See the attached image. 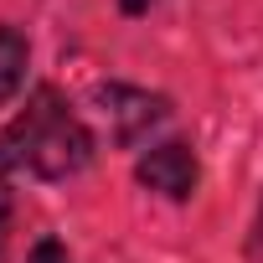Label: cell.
<instances>
[{"instance_id":"6da1fadb","label":"cell","mask_w":263,"mask_h":263,"mask_svg":"<svg viewBox=\"0 0 263 263\" xmlns=\"http://www.w3.org/2000/svg\"><path fill=\"white\" fill-rule=\"evenodd\" d=\"M93 160V135L78 114L62 108V98L52 88L36 93V103L0 135V171L26 165L42 181H67Z\"/></svg>"},{"instance_id":"7a4b0ae2","label":"cell","mask_w":263,"mask_h":263,"mask_svg":"<svg viewBox=\"0 0 263 263\" xmlns=\"http://www.w3.org/2000/svg\"><path fill=\"white\" fill-rule=\"evenodd\" d=\"M135 176H140V186H150V191H160L171 201H186L196 191V181H201V165H196V150L186 140H165L150 155H140Z\"/></svg>"},{"instance_id":"3957f363","label":"cell","mask_w":263,"mask_h":263,"mask_svg":"<svg viewBox=\"0 0 263 263\" xmlns=\"http://www.w3.org/2000/svg\"><path fill=\"white\" fill-rule=\"evenodd\" d=\"M98 103H103V114L114 119V140L119 145H135L145 129H155L165 114H171V103L160 98V93H145V88H124V83H108V88H98Z\"/></svg>"},{"instance_id":"277c9868","label":"cell","mask_w":263,"mask_h":263,"mask_svg":"<svg viewBox=\"0 0 263 263\" xmlns=\"http://www.w3.org/2000/svg\"><path fill=\"white\" fill-rule=\"evenodd\" d=\"M26 62H31V47L16 26H0V103H11L26 83Z\"/></svg>"},{"instance_id":"5b68a950","label":"cell","mask_w":263,"mask_h":263,"mask_svg":"<svg viewBox=\"0 0 263 263\" xmlns=\"http://www.w3.org/2000/svg\"><path fill=\"white\" fill-rule=\"evenodd\" d=\"M26 263H72V258H67V248H62L57 237H42V242L26 253Z\"/></svg>"},{"instance_id":"8992f818","label":"cell","mask_w":263,"mask_h":263,"mask_svg":"<svg viewBox=\"0 0 263 263\" xmlns=\"http://www.w3.org/2000/svg\"><path fill=\"white\" fill-rule=\"evenodd\" d=\"M6 227H11V196H6V186H0V248H6Z\"/></svg>"},{"instance_id":"52a82bcc","label":"cell","mask_w":263,"mask_h":263,"mask_svg":"<svg viewBox=\"0 0 263 263\" xmlns=\"http://www.w3.org/2000/svg\"><path fill=\"white\" fill-rule=\"evenodd\" d=\"M150 6H155V0H119V11H124V16H145Z\"/></svg>"}]
</instances>
